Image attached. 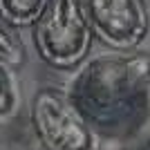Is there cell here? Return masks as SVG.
<instances>
[{
    "label": "cell",
    "mask_w": 150,
    "mask_h": 150,
    "mask_svg": "<svg viewBox=\"0 0 150 150\" xmlns=\"http://www.w3.org/2000/svg\"><path fill=\"white\" fill-rule=\"evenodd\" d=\"M67 94L94 130L123 134L148 108L150 56L132 52L96 56L76 72Z\"/></svg>",
    "instance_id": "1"
},
{
    "label": "cell",
    "mask_w": 150,
    "mask_h": 150,
    "mask_svg": "<svg viewBox=\"0 0 150 150\" xmlns=\"http://www.w3.org/2000/svg\"><path fill=\"white\" fill-rule=\"evenodd\" d=\"M92 36L81 0H50L34 23L38 54L47 65L58 69H72L88 56Z\"/></svg>",
    "instance_id": "2"
},
{
    "label": "cell",
    "mask_w": 150,
    "mask_h": 150,
    "mask_svg": "<svg viewBox=\"0 0 150 150\" xmlns=\"http://www.w3.org/2000/svg\"><path fill=\"white\" fill-rule=\"evenodd\" d=\"M34 134L45 150H99V137L72 96L43 88L31 101Z\"/></svg>",
    "instance_id": "3"
},
{
    "label": "cell",
    "mask_w": 150,
    "mask_h": 150,
    "mask_svg": "<svg viewBox=\"0 0 150 150\" xmlns=\"http://www.w3.org/2000/svg\"><path fill=\"white\" fill-rule=\"evenodd\" d=\"M92 34L114 52H132L148 34L144 0H81Z\"/></svg>",
    "instance_id": "4"
},
{
    "label": "cell",
    "mask_w": 150,
    "mask_h": 150,
    "mask_svg": "<svg viewBox=\"0 0 150 150\" xmlns=\"http://www.w3.org/2000/svg\"><path fill=\"white\" fill-rule=\"evenodd\" d=\"M50 0H0V16L13 27L34 25Z\"/></svg>",
    "instance_id": "5"
},
{
    "label": "cell",
    "mask_w": 150,
    "mask_h": 150,
    "mask_svg": "<svg viewBox=\"0 0 150 150\" xmlns=\"http://www.w3.org/2000/svg\"><path fill=\"white\" fill-rule=\"evenodd\" d=\"M25 58V50L20 38L16 36L13 25H9L2 16H0V65L5 67H16Z\"/></svg>",
    "instance_id": "6"
},
{
    "label": "cell",
    "mask_w": 150,
    "mask_h": 150,
    "mask_svg": "<svg viewBox=\"0 0 150 150\" xmlns=\"http://www.w3.org/2000/svg\"><path fill=\"white\" fill-rule=\"evenodd\" d=\"M16 108V85L9 74V67L0 65V117L13 112Z\"/></svg>",
    "instance_id": "7"
}]
</instances>
